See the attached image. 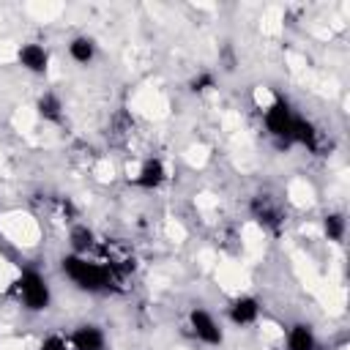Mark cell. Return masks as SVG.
I'll use <instances>...</instances> for the list:
<instances>
[{
    "label": "cell",
    "instance_id": "5bb4252c",
    "mask_svg": "<svg viewBox=\"0 0 350 350\" xmlns=\"http://www.w3.org/2000/svg\"><path fill=\"white\" fill-rule=\"evenodd\" d=\"M345 230H347V221H345L342 213H325L323 216V232H325L328 241L339 243L345 238Z\"/></svg>",
    "mask_w": 350,
    "mask_h": 350
},
{
    "label": "cell",
    "instance_id": "8992f818",
    "mask_svg": "<svg viewBox=\"0 0 350 350\" xmlns=\"http://www.w3.org/2000/svg\"><path fill=\"white\" fill-rule=\"evenodd\" d=\"M227 317L232 325L243 328V325H254L260 320V301L254 295H238L230 301L227 306Z\"/></svg>",
    "mask_w": 350,
    "mask_h": 350
},
{
    "label": "cell",
    "instance_id": "2e32d148",
    "mask_svg": "<svg viewBox=\"0 0 350 350\" xmlns=\"http://www.w3.org/2000/svg\"><path fill=\"white\" fill-rule=\"evenodd\" d=\"M213 85H216V79H213L211 71H202V74H197V77L191 79V90H194V93H205V90H211Z\"/></svg>",
    "mask_w": 350,
    "mask_h": 350
},
{
    "label": "cell",
    "instance_id": "52a82bcc",
    "mask_svg": "<svg viewBox=\"0 0 350 350\" xmlns=\"http://www.w3.org/2000/svg\"><path fill=\"white\" fill-rule=\"evenodd\" d=\"M16 60H19V66H22L25 71H30V74H46V68H49V52H46V46L38 44V41L22 44V46L16 49Z\"/></svg>",
    "mask_w": 350,
    "mask_h": 350
},
{
    "label": "cell",
    "instance_id": "5b68a950",
    "mask_svg": "<svg viewBox=\"0 0 350 350\" xmlns=\"http://www.w3.org/2000/svg\"><path fill=\"white\" fill-rule=\"evenodd\" d=\"M68 347L71 350H104L107 347V334L96 323H79L68 334Z\"/></svg>",
    "mask_w": 350,
    "mask_h": 350
},
{
    "label": "cell",
    "instance_id": "7a4b0ae2",
    "mask_svg": "<svg viewBox=\"0 0 350 350\" xmlns=\"http://www.w3.org/2000/svg\"><path fill=\"white\" fill-rule=\"evenodd\" d=\"M11 290H14V295L19 298V304H22L27 312H44V309H49V304H52V287H49L46 276L38 273L36 268H25V271L14 279Z\"/></svg>",
    "mask_w": 350,
    "mask_h": 350
},
{
    "label": "cell",
    "instance_id": "4fadbf2b",
    "mask_svg": "<svg viewBox=\"0 0 350 350\" xmlns=\"http://www.w3.org/2000/svg\"><path fill=\"white\" fill-rule=\"evenodd\" d=\"M68 57L74 63H79V66L93 63V57H96V41L90 36H74L68 41Z\"/></svg>",
    "mask_w": 350,
    "mask_h": 350
},
{
    "label": "cell",
    "instance_id": "9a60e30c",
    "mask_svg": "<svg viewBox=\"0 0 350 350\" xmlns=\"http://www.w3.org/2000/svg\"><path fill=\"white\" fill-rule=\"evenodd\" d=\"M38 350H71L68 347V336H60V334H49L41 339Z\"/></svg>",
    "mask_w": 350,
    "mask_h": 350
},
{
    "label": "cell",
    "instance_id": "30bf717a",
    "mask_svg": "<svg viewBox=\"0 0 350 350\" xmlns=\"http://www.w3.org/2000/svg\"><path fill=\"white\" fill-rule=\"evenodd\" d=\"M96 246H98V238H96V232H93L88 224L74 221V224L68 227V249H71V254L90 257V252H93Z\"/></svg>",
    "mask_w": 350,
    "mask_h": 350
},
{
    "label": "cell",
    "instance_id": "6da1fadb",
    "mask_svg": "<svg viewBox=\"0 0 350 350\" xmlns=\"http://www.w3.org/2000/svg\"><path fill=\"white\" fill-rule=\"evenodd\" d=\"M63 276L82 293H107L109 290V273L96 257H82V254H66L60 260Z\"/></svg>",
    "mask_w": 350,
    "mask_h": 350
},
{
    "label": "cell",
    "instance_id": "3957f363",
    "mask_svg": "<svg viewBox=\"0 0 350 350\" xmlns=\"http://www.w3.org/2000/svg\"><path fill=\"white\" fill-rule=\"evenodd\" d=\"M262 123H265L268 134L276 139L279 148H290V145H293V142H290V131H293V123H295V112H293V107H290L287 98L276 96V98L265 107Z\"/></svg>",
    "mask_w": 350,
    "mask_h": 350
},
{
    "label": "cell",
    "instance_id": "ba28073f",
    "mask_svg": "<svg viewBox=\"0 0 350 350\" xmlns=\"http://www.w3.org/2000/svg\"><path fill=\"white\" fill-rule=\"evenodd\" d=\"M252 216L265 227V230H282V224H284V213H282V208L271 200V197H265V194H260V197H254L252 200Z\"/></svg>",
    "mask_w": 350,
    "mask_h": 350
},
{
    "label": "cell",
    "instance_id": "277c9868",
    "mask_svg": "<svg viewBox=\"0 0 350 350\" xmlns=\"http://www.w3.org/2000/svg\"><path fill=\"white\" fill-rule=\"evenodd\" d=\"M189 328L194 334L197 342L208 345V347H219L224 342V331H221V323L202 306H194L189 312Z\"/></svg>",
    "mask_w": 350,
    "mask_h": 350
},
{
    "label": "cell",
    "instance_id": "9c48e42d",
    "mask_svg": "<svg viewBox=\"0 0 350 350\" xmlns=\"http://www.w3.org/2000/svg\"><path fill=\"white\" fill-rule=\"evenodd\" d=\"M164 180H167V167H164L161 159H145V161L139 164V170L134 172V186H137V189L153 191V189H159Z\"/></svg>",
    "mask_w": 350,
    "mask_h": 350
},
{
    "label": "cell",
    "instance_id": "8fae6325",
    "mask_svg": "<svg viewBox=\"0 0 350 350\" xmlns=\"http://www.w3.org/2000/svg\"><path fill=\"white\" fill-rule=\"evenodd\" d=\"M287 350H317V334L309 323H293L284 334Z\"/></svg>",
    "mask_w": 350,
    "mask_h": 350
},
{
    "label": "cell",
    "instance_id": "7c38bea8",
    "mask_svg": "<svg viewBox=\"0 0 350 350\" xmlns=\"http://www.w3.org/2000/svg\"><path fill=\"white\" fill-rule=\"evenodd\" d=\"M36 112H38V118L46 120V123H60V120H63V101H60V96L52 93V90L41 93L38 101H36Z\"/></svg>",
    "mask_w": 350,
    "mask_h": 350
}]
</instances>
